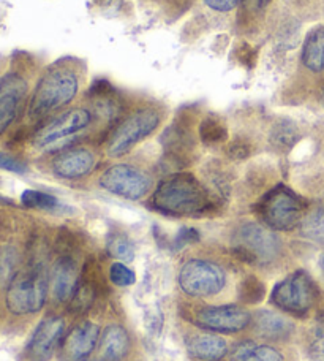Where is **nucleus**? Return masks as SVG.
Wrapping results in <instances>:
<instances>
[{
  "label": "nucleus",
  "mask_w": 324,
  "mask_h": 361,
  "mask_svg": "<svg viewBox=\"0 0 324 361\" xmlns=\"http://www.w3.org/2000/svg\"><path fill=\"white\" fill-rule=\"evenodd\" d=\"M100 339V328L94 322H81L65 339L63 357L67 361H84L94 352Z\"/></svg>",
  "instance_id": "4468645a"
},
{
  "label": "nucleus",
  "mask_w": 324,
  "mask_h": 361,
  "mask_svg": "<svg viewBox=\"0 0 324 361\" xmlns=\"http://www.w3.org/2000/svg\"><path fill=\"white\" fill-rule=\"evenodd\" d=\"M302 62L310 72H324V25L310 30L302 47Z\"/></svg>",
  "instance_id": "412c9836"
},
{
  "label": "nucleus",
  "mask_w": 324,
  "mask_h": 361,
  "mask_svg": "<svg viewBox=\"0 0 324 361\" xmlns=\"http://www.w3.org/2000/svg\"><path fill=\"white\" fill-rule=\"evenodd\" d=\"M187 352L197 361H222L228 353V344L216 334H193L187 341Z\"/></svg>",
  "instance_id": "6ab92c4d"
},
{
  "label": "nucleus",
  "mask_w": 324,
  "mask_h": 361,
  "mask_svg": "<svg viewBox=\"0 0 324 361\" xmlns=\"http://www.w3.org/2000/svg\"><path fill=\"white\" fill-rule=\"evenodd\" d=\"M80 89V81L68 68H53L42 76L32 95L29 114L30 118L40 119L49 113L61 109L75 99Z\"/></svg>",
  "instance_id": "f03ea898"
},
{
  "label": "nucleus",
  "mask_w": 324,
  "mask_h": 361,
  "mask_svg": "<svg viewBox=\"0 0 324 361\" xmlns=\"http://www.w3.org/2000/svg\"><path fill=\"white\" fill-rule=\"evenodd\" d=\"M194 322L213 333H239L251 322L249 311L239 306H207L198 309Z\"/></svg>",
  "instance_id": "9b49d317"
},
{
  "label": "nucleus",
  "mask_w": 324,
  "mask_h": 361,
  "mask_svg": "<svg viewBox=\"0 0 324 361\" xmlns=\"http://www.w3.org/2000/svg\"><path fill=\"white\" fill-rule=\"evenodd\" d=\"M21 202L25 208L30 209H44L53 211L59 208V200L49 193H44L40 190H24L21 195Z\"/></svg>",
  "instance_id": "cd10ccee"
},
{
  "label": "nucleus",
  "mask_w": 324,
  "mask_h": 361,
  "mask_svg": "<svg viewBox=\"0 0 324 361\" xmlns=\"http://www.w3.org/2000/svg\"><path fill=\"white\" fill-rule=\"evenodd\" d=\"M251 322H254L255 333L266 339H285L294 331L293 322L269 309L258 311L251 317Z\"/></svg>",
  "instance_id": "a211bd4d"
},
{
  "label": "nucleus",
  "mask_w": 324,
  "mask_h": 361,
  "mask_svg": "<svg viewBox=\"0 0 324 361\" xmlns=\"http://www.w3.org/2000/svg\"><path fill=\"white\" fill-rule=\"evenodd\" d=\"M316 301V286L306 271H294L272 290V302L282 311L304 315Z\"/></svg>",
  "instance_id": "39448f33"
},
{
  "label": "nucleus",
  "mask_w": 324,
  "mask_h": 361,
  "mask_svg": "<svg viewBox=\"0 0 324 361\" xmlns=\"http://www.w3.org/2000/svg\"><path fill=\"white\" fill-rule=\"evenodd\" d=\"M152 204L168 216L194 217L211 211L213 202L197 178L179 173L161 180L152 197Z\"/></svg>",
  "instance_id": "f257e3e1"
},
{
  "label": "nucleus",
  "mask_w": 324,
  "mask_h": 361,
  "mask_svg": "<svg viewBox=\"0 0 324 361\" xmlns=\"http://www.w3.org/2000/svg\"><path fill=\"white\" fill-rule=\"evenodd\" d=\"M158 124L160 114L151 108L139 109V111L128 116L114 128L108 143V154L111 157L124 156L152 132H155Z\"/></svg>",
  "instance_id": "6e6552de"
},
{
  "label": "nucleus",
  "mask_w": 324,
  "mask_h": 361,
  "mask_svg": "<svg viewBox=\"0 0 324 361\" xmlns=\"http://www.w3.org/2000/svg\"><path fill=\"white\" fill-rule=\"evenodd\" d=\"M48 296L46 269L42 263H34L29 269L18 273L6 290V307L15 315L38 312Z\"/></svg>",
  "instance_id": "7ed1b4c3"
},
{
  "label": "nucleus",
  "mask_w": 324,
  "mask_h": 361,
  "mask_svg": "<svg viewBox=\"0 0 324 361\" xmlns=\"http://www.w3.org/2000/svg\"><path fill=\"white\" fill-rule=\"evenodd\" d=\"M239 61H241L244 66L254 67L256 62V49L254 47H250V44L244 43L242 47L239 48Z\"/></svg>",
  "instance_id": "f704fd0d"
},
{
  "label": "nucleus",
  "mask_w": 324,
  "mask_h": 361,
  "mask_svg": "<svg viewBox=\"0 0 324 361\" xmlns=\"http://www.w3.org/2000/svg\"><path fill=\"white\" fill-rule=\"evenodd\" d=\"M231 361H285V358L274 347L242 341L232 349Z\"/></svg>",
  "instance_id": "4be33fe9"
},
{
  "label": "nucleus",
  "mask_w": 324,
  "mask_h": 361,
  "mask_svg": "<svg viewBox=\"0 0 324 361\" xmlns=\"http://www.w3.org/2000/svg\"><path fill=\"white\" fill-rule=\"evenodd\" d=\"M299 140V132L297 127L289 121H280L277 122L270 132V143L278 151H288L296 145Z\"/></svg>",
  "instance_id": "5701e85b"
},
{
  "label": "nucleus",
  "mask_w": 324,
  "mask_h": 361,
  "mask_svg": "<svg viewBox=\"0 0 324 361\" xmlns=\"http://www.w3.org/2000/svg\"><path fill=\"white\" fill-rule=\"evenodd\" d=\"M266 296V286L255 276H249L239 286V298L247 305H258Z\"/></svg>",
  "instance_id": "bb28decb"
},
{
  "label": "nucleus",
  "mask_w": 324,
  "mask_h": 361,
  "mask_svg": "<svg viewBox=\"0 0 324 361\" xmlns=\"http://www.w3.org/2000/svg\"><path fill=\"white\" fill-rule=\"evenodd\" d=\"M198 231L193 228H182L176 236V241H174V246L176 249H182L185 244H190L193 241L198 240Z\"/></svg>",
  "instance_id": "72a5a7b5"
},
{
  "label": "nucleus",
  "mask_w": 324,
  "mask_h": 361,
  "mask_svg": "<svg viewBox=\"0 0 324 361\" xmlns=\"http://www.w3.org/2000/svg\"><path fill=\"white\" fill-rule=\"evenodd\" d=\"M109 279L118 287H128L133 286L136 277L135 273L130 268H127L124 263H113L109 268Z\"/></svg>",
  "instance_id": "7c9ffc66"
},
{
  "label": "nucleus",
  "mask_w": 324,
  "mask_h": 361,
  "mask_svg": "<svg viewBox=\"0 0 324 361\" xmlns=\"http://www.w3.org/2000/svg\"><path fill=\"white\" fill-rule=\"evenodd\" d=\"M95 166L94 154L87 149H70L59 154L53 162L56 176L63 179H77L89 175Z\"/></svg>",
  "instance_id": "2eb2a0df"
},
{
  "label": "nucleus",
  "mask_w": 324,
  "mask_h": 361,
  "mask_svg": "<svg viewBox=\"0 0 324 361\" xmlns=\"http://www.w3.org/2000/svg\"><path fill=\"white\" fill-rule=\"evenodd\" d=\"M101 189L127 200L146 197L152 187V179L146 171L133 165H113L100 176Z\"/></svg>",
  "instance_id": "9d476101"
},
{
  "label": "nucleus",
  "mask_w": 324,
  "mask_h": 361,
  "mask_svg": "<svg viewBox=\"0 0 324 361\" xmlns=\"http://www.w3.org/2000/svg\"><path fill=\"white\" fill-rule=\"evenodd\" d=\"M321 102H323V105H324V89H323V94H321Z\"/></svg>",
  "instance_id": "4c0bfd02"
},
{
  "label": "nucleus",
  "mask_w": 324,
  "mask_h": 361,
  "mask_svg": "<svg viewBox=\"0 0 324 361\" xmlns=\"http://www.w3.org/2000/svg\"><path fill=\"white\" fill-rule=\"evenodd\" d=\"M19 265V254L13 246L0 247V283H6L15 279L18 274Z\"/></svg>",
  "instance_id": "393cba45"
},
{
  "label": "nucleus",
  "mask_w": 324,
  "mask_h": 361,
  "mask_svg": "<svg viewBox=\"0 0 324 361\" xmlns=\"http://www.w3.org/2000/svg\"><path fill=\"white\" fill-rule=\"evenodd\" d=\"M96 273H99V269H96L94 262H89V265L86 263L80 281H77L75 293L68 302V311L71 314H84L94 305L96 296Z\"/></svg>",
  "instance_id": "f3484780"
},
{
  "label": "nucleus",
  "mask_w": 324,
  "mask_h": 361,
  "mask_svg": "<svg viewBox=\"0 0 324 361\" xmlns=\"http://www.w3.org/2000/svg\"><path fill=\"white\" fill-rule=\"evenodd\" d=\"M307 352L313 361H324V312L318 315L309 334Z\"/></svg>",
  "instance_id": "c85d7f7f"
},
{
  "label": "nucleus",
  "mask_w": 324,
  "mask_h": 361,
  "mask_svg": "<svg viewBox=\"0 0 324 361\" xmlns=\"http://www.w3.org/2000/svg\"><path fill=\"white\" fill-rule=\"evenodd\" d=\"M278 236L259 224H245L236 233L235 250L239 259L249 263L274 262L280 254Z\"/></svg>",
  "instance_id": "423d86ee"
},
{
  "label": "nucleus",
  "mask_w": 324,
  "mask_h": 361,
  "mask_svg": "<svg viewBox=\"0 0 324 361\" xmlns=\"http://www.w3.org/2000/svg\"><path fill=\"white\" fill-rule=\"evenodd\" d=\"M204 2L213 11L226 13V11L235 10L239 4V0H204Z\"/></svg>",
  "instance_id": "c9c22d12"
},
{
  "label": "nucleus",
  "mask_w": 324,
  "mask_h": 361,
  "mask_svg": "<svg viewBox=\"0 0 324 361\" xmlns=\"http://www.w3.org/2000/svg\"><path fill=\"white\" fill-rule=\"evenodd\" d=\"M199 138L204 145L223 143L228 138V130L217 118L209 116L199 124Z\"/></svg>",
  "instance_id": "b1692460"
},
{
  "label": "nucleus",
  "mask_w": 324,
  "mask_h": 361,
  "mask_svg": "<svg viewBox=\"0 0 324 361\" xmlns=\"http://www.w3.org/2000/svg\"><path fill=\"white\" fill-rule=\"evenodd\" d=\"M109 254L122 262H133L135 259V244L124 235H116L108 243Z\"/></svg>",
  "instance_id": "c756f323"
},
{
  "label": "nucleus",
  "mask_w": 324,
  "mask_h": 361,
  "mask_svg": "<svg viewBox=\"0 0 324 361\" xmlns=\"http://www.w3.org/2000/svg\"><path fill=\"white\" fill-rule=\"evenodd\" d=\"M90 121H92V114L87 109H70L37 132L35 146L42 151L59 149L62 145L68 143L71 138L87 128Z\"/></svg>",
  "instance_id": "1a4fd4ad"
},
{
  "label": "nucleus",
  "mask_w": 324,
  "mask_h": 361,
  "mask_svg": "<svg viewBox=\"0 0 324 361\" xmlns=\"http://www.w3.org/2000/svg\"><path fill=\"white\" fill-rule=\"evenodd\" d=\"M130 349V338L125 328L109 325L100 338V357L103 361L124 360Z\"/></svg>",
  "instance_id": "aec40b11"
},
{
  "label": "nucleus",
  "mask_w": 324,
  "mask_h": 361,
  "mask_svg": "<svg viewBox=\"0 0 324 361\" xmlns=\"http://www.w3.org/2000/svg\"><path fill=\"white\" fill-rule=\"evenodd\" d=\"M77 281H80V276H77L75 260L70 255L61 257L56 262L53 274H51L54 298L61 302H70L71 296H73L76 290Z\"/></svg>",
  "instance_id": "dca6fc26"
},
{
  "label": "nucleus",
  "mask_w": 324,
  "mask_h": 361,
  "mask_svg": "<svg viewBox=\"0 0 324 361\" xmlns=\"http://www.w3.org/2000/svg\"><path fill=\"white\" fill-rule=\"evenodd\" d=\"M65 330L62 317H48L40 322L27 345L30 361H49L59 347Z\"/></svg>",
  "instance_id": "f8f14e48"
},
{
  "label": "nucleus",
  "mask_w": 324,
  "mask_h": 361,
  "mask_svg": "<svg viewBox=\"0 0 324 361\" xmlns=\"http://www.w3.org/2000/svg\"><path fill=\"white\" fill-rule=\"evenodd\" d=\"M0 170H6L11 173H18V175H23V173L27 171V165L21 160L10 156L6 152H0Z\"/></svg>",
  "instance_id": "2f4dec72"
},
{
  "label": "nucleus",
  "mask_w": 324,
  "mask_h": 361,
  "mask_svg": "<svg viewBox=\"0 0 324 361\" xmlns=\"http://www.w3.org/2000/svg\"><path fill=\"white\" fill-rule=\"evenodd\" d=\"M226 283L225 271L217 263L203 259L185 262L179 271V286L185 295L194 298L213 296L223 290Z\"/></svg>",
  "instance_id": "0eeeda50"
},
{
  "label": "nucleus",
  "mask_w": 324,
  "mask_h": 361,
  "mask_svg": "<svg viewBox=\"0 0 324 361\" xmlns=\"http://www.w3.org/2000/svg\"><path fill=\"white\" fill-rule=\"evenodd\" d=\"M25 94L27 82L21 75L8 73L0 78V135L16 119Z\"/></svg>",
  "instance_id": "ddd939ff"
},
{
  "label": "nucleus",
  "mask_w": 324,
  "mask_h": 361,
  "mask_svg": "<svg viewBox=\"0 0 324 361\" xmlns=\"http://www.w3.org/2000/svg\"><path fill=\"white\" fill-rule=\"evenodd\" d=\"M84 361H100V360H84ZM103 361V360H101Z\"/></svg>",
  "instance_id": "58836bf2"
},
{
  "label": "nucleus",
  "mask_w": 324,
  "mask_h": 361,
  "mask_svg": "<svg viewBox=\"0 0 324 361\" xmlns=\"http://www.w3.org/2000/svg\"><path fill=\"white\" fill-rule=\"evenodd\" d=\"M301 231L313 241H324V206L313 209L302 219Z\"/></svg>",
  "instance_id": "a878e982"
},
{
  "label": "nucleus",
  "mask_w": 324,
  "mask_h": 361,
  "mask_svg": "<svg viewBox=\"0 0 324 361\" xmlns=\"http://www.w3.org/2000/svg\"><path fill=\"white\" fill-rule=\"evenodd\" d=\"M226 152H228V156L232 160H244V159H247L250 156L251 147H250V145L247 143V141L236 140V141H232V143L228 146V149H226Z\"/></svg>",
  "instance_id": "473e14b6"
},
{
  "label": "nucleus",
  "mask_w": 324,
  "mask_h": 361,
  "mask_svg": "<svg viewBox=\"0 0 324 361\" xmlns=\"http://www.w3.org/2000/svg\"><path fill=\"white\" fill-rule=\"evenodd\" d=\"M302 200L288 187L278 185L264 195L258 212L269 228L288 231L302 222Z\"/></svg>",
  "instance_id": "20e7f679"
},
{
  "label": "nucleus",
  "mask_w": 324,
  "mask_h": 361,
  "mask_svg": "<svg viewBox=\"0 0 324 361\" xmlns=\"http://www.w3.org/2000/svg\"><path fill=\"white\" fill-rule=\"evenodd\" d=\"M245 2H247L249 5H254L258 10H261V8H264V6H268L270 4V0H245Z\"/></svg>",
  "instance_id": "e433bc0d"
}]
</instances>
